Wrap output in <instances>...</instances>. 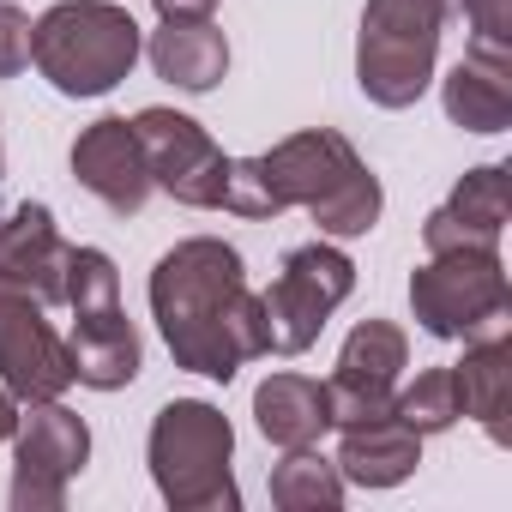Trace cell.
Listing matches in <instances>:
<instances>
[{
    "label": "cell",
    "instance_id": "1",
    "mask_svg": "<svg viewBox=\"0 0 512 512\" xmlns=\"http://www.w3.org/2000/svg\"><path fill=\"white\" fill-rule=\"evenodd\" d=\"M151 320L175 368L199 380H235L266 356V308L247 290V266L223 235H187L151 266Z\"/></svg>",
    "mask_w": 512,
    "mask_h": 512
},
{
    "label": "cell",
    "instance_id": "2",
    "mask_svg": "<svg viewBox=\"0 0 512 512\" xmlns=\"http://www.w3.org/2000/svg\"><path fill=\"white\" fill-rule=\"evenodd\" d=\"M260 181L278 211H308L326 241H356L380 223L386 187L368 169V157L338 133V127H302L278 139L272 151L253 157Z\"/></svg>",
    "mask_w": 512,
    "mask_h": 512
},
{
    "label": "cell",
    "instance_id": "3",
    "mask_svg": "<svg viewBox=\"0 0 512 512\" xmlns=\"http://www.w3.org/2000/svg\"><path fill=\"white\" fill-rule=\"evenodd\" d=\"M145 55V31L115 0H55L31 25V67L73 103L109 97Z\"/></svg>",
    "mask_w": 512,
    "mask_h": 512
},
{
    "label": "cell",
    "instance_id": "4",
    "mask_svg": "<svg viewBox=\"0 0 512 512\" xmlns=\"http://www.w3.org/2000/svg\"><path fill=\"white\" fill-rule=\"evenodd\" d=\"M145 464L169 512H235V428L211 398H169L151 416Z\"/></svg>",
    "mask_w": 512,
    "mask_h": 512
},
{
    "label": "cell",
    "instance_id": "5",
    "mask_svg": "<svg viewBox=\"0 0 512 512\" xmlns=\"http://www.w3.org/2000/svg\"><path fill=\"white\" fill-rule=\"evenodd\" d=\"M446 19L458 0H368L356 31V85L374 109H416L434 85Z\"/></svg>",
    "mask_w": 512,
    "mask_h": 512
},
{
    "label": "cell",
    "instance_id": "6",
    "mask_svg": "<svg viewBox=\"0 0 512 512\" xmlns=\"http://www.w3.org/2000/svg\"><path fill=\"white\" fill-rule=\"evenodd\" d=\"M67 308H73V380L91 392H121L139 380V326L121 308V272L103 247H73L67 266Z\"/></svg>",
    "mask_w": 512,
    "mask_h": 512
},
{
    "label": "cell",
    "instance_id": "7",
    "mask_svg": "<svg viewBox=\"0 0 512 512\" xmlns=\"http://www.w3.org/2000/svg\"><path fill=\"white\" fill-rule=\"evenodd\" d=\"M410 314L428 338L464 344L476 332L506 326L512 314V284L500 247H458V253H428V266L410 272Z\"/></svg>",
    "mask_w": 512,
    "mask_h": 512
},
{
    "label": "cell",
    "instance_id": "8",
    "mask_svg": "<svg viewBox=\"0 0 512 512\" xmlns=\"http://www.w3.org/2000/svg\"><path fill=\"white\" fill-rule=\"evenodd\" d=\"M356 290V260L338 241H302L284 253L272 290L260 296L266 308V356H308L326 332V320L350 302Z\"/></svg>",
    "mask_w": 512,
    "mask_h": 512
},
{
    "label": "cell",
    "instance_id": "9",
    "mask_svg": "<svg viewBox=\"0 0 512 512\" xmlns=\"http://www.w3.org/2000/svg\"><path fill=\"white\" fill-rule=\"evenodd\" d=\"M91 464V428L61 398L19 404L13 428V512H61L67 482Z\"/></svg>",
    "mask_w": 512,
    "mask_h": 512
},
{
    "label": "cell",
    "instance_id": "10",
    "mask_svg": "<svg viewBox=\"0 0 512 512\" xmlns=\"http://www.w3.org/2000/svg\"><path fill=\"white\" fill-rule=\"evenodd\" d=\"M139 151H145V175L157 193H169L175 205L193 211H223V181H229V151L181 109H139L133 115Z\"/></svg>",
    "mask_w": 512,
    "mask_h": 512
},
{
    "label": "cell",
    "instance_id": "11",
    "mask_svg": "<svg viewBox=\"0 0 512 512\" xmlns=\"http://www.w3.org/2000/svg\"><path fill=\"white\" fill-rule=\"evenodd\" d=\"M0 386L19 404L37 398H61L73 380V350L49 320V302H37L31 290L0 284Z\"/></svg>",
    "mask_w": 512,
    "mask_h": 512
},
{
    "label": "cell",
    "instance_id": "12",
    "mask_svg": "<svg viewBox=\"0 0 512 512\" xmlns=\"http://www.w3.org/2000/svg\"><path fill=\"white\" fill-rule=\"evenodd\" d=\"M410 368V332L398 320H362L350 326L344 350H338V368L326 380V398H332V428H350V422H368V416H386L392 410V392Z\"/></svg>",
    "mask_w": 512,
    "mask_h": 512
},
{
    "label": "cell",
    "instance_id": "13",
    "mask_svg": "<svg viewBox=\"0 0 512 512\" xmlns=\"http://www.w3.org/2000/svg\"><path fill=\"white\" fill-rule=\"evenodd\" d=\"M67 163H73V181H79L91 199H103L115 217L145 211L151 175H145V151H139V133H133L127 115H97L91 127H79Z\"/></svg>",
    "mask_w": 512,
    "mask_h": 512
},
{
    "label": "cell",
    "instance_id": "14",
    "mask_svg": "<svg viewBox=\"0 0 512 512\" xmlns=\"http://www.w3.org/2000/svg\"><path fill=\"white\" fill-rule=\"evenodd\" d=\"M67 266L73 241L55 229V211L43 199H25L0 217V284L31 290L37 302H67Z\"/></svg>",
    "mask_w": 512,
    "mask_h": 512
},
{
    "label": "cell",
    "instance_id": "15",
    "mask_svg": "<svg viewBox=\"0 0 512 512\" xmlns=\"http://www.w3.org/2000/svg\"><path fill=\"white\" fill-rule=\"evenodd\" d=\"M506 211H512L506 163H476V169H464V181L452 187V199H446L440 211H428V223H422V247H428V253L500 247V235H506Z\"/></svg>",
    "mask_w": 512,
    "mask_h": 512
},
{
    "label": "cell",
    "instance_id": "16",
    "mask_svg": "<svg viewBox=\"0 0 512 512\" xmlns=\"http://www.w3.org/2000/svg\"><path fill=\"white\" fill-rule=\"evenodd\" d=\"M452 386H458V416H470L494 446H512V332H476L464 338V356L452 362Z\"/></svg>",
    "mask_w": 512,
    "mask_h": 512
},
{
    "label": "cell",
    "instance_id": "17",
    "mask_svg": "<svg viewBox=\"0 0 512 512\" xmlns=\"http://www.w3.org/2000/svg\"><path fill=\"white\" fill-rule=\"evenodd\" d=\"M253 422H260V434H266L278 452L320 446V434L332 428V398H326V380L296 374V368L266 374L260 386H253Z\"/></svg>",
    "mask_w": 512,
    "mask_h": 512
},
{
    "label": "cell",
    "instance_id": "18",
    "mask_svg": "<svg viewBox=\"0 0 512 512\" xmlns=\"http://www.w3.org/2000/svg\"><path fill=\"white\" fill-rule=\"evenodd\" d=\"M416 464H422V434L410 422H398L392 410L368 416V422H350L344 440H338V470L356 488H398V482L416 476Z\"/></svg>",
    "mask_w": 512,
    "mask_h": 512
},
{
    "label": "cell",
    "instance_id": "19",
    "mask_svg": "<svg viewBox=\"0 0 512 512\" xmlns=\"http://www.w3.org/2000/svg\"><path fill=\"white\" fill-rule=\"evenodd\" d=\"M145 55L157 67V79L187 97H205L229 79V37L211 19H169L163 31H151Z\"/></svg>",
    "mask_w": 512,
    "mask_h": 512
},
{
    "label": "cell",
    "instance_id": "20",
    "mask_svg": "<svg viewBox=\"0 0 512 512\" xmlns=\"http://www.w3.org/2000/svg\"><path fill=\"white\" fill-rule=\"evenodd\" d=\"M440 103H446V121L464 127V133H506L512 127V67L506 61H482L464 49V61L440 79Z\"/></svg>",
    "mask_w": 512,
    "mask_h": 512
},
{
    "label": "cell",
    "instance_id": "21",
    "mask_svg": "<svg viewBox=\"0 0 512 512\" xmlns=\"http://www.w3.org/2000/svg\"><path fill=\"white\" fill-rule=\"evenodd\" d=\"M344 470L338 458L314 452V446H296L272 464V506L284 512H338L344 506Z\"/></svg>",
    "mask_w": 512,
    "mask_h": 512
},
{
    "label": "cell",
    "instance_id": "22",
    "mask_svg": "<svg viewBox=\"0 0 512 512\" xmlns=\"http://www.w3.org/2000/svg\"><path fill=\"white\" fill-rule=\"evenodd\" d=\"M392 416L410 422L422 440H428V434H446V428L458 422V386H452V368H422L410 386L398 380V392H392Z\"/></svg>",
    "mask_w": 512,
    "mask_h": 512
},
{
    "label": "cell",
    "instance_id": "23",
    "mask_svg": "<svg viewBox=\"0 0 512 512\" xmlns=\"http://www.w3.org/2000/svg\"><path fill=\"white\" fill-rule=\"evenodd\" d=\"M458 13L470 25V55L512 67V0H458Z\"/></svg>",
    "mask_w": 512,
    "mask_h": 512
},
{
    "label": "cell",
    "instance_id": "24",
    "mask_svg": "<svg viewBox=\"0 0 512 512\" xmlns=\"http://www.w3.org/2000/svg\"><path fill=\"white\" fill-rule=\"evenodd\" d=\"M31 67V13L0 0V79H19Z\"/></svg>",
    "mask_w": 512,
    "mask_h": 512
},
{
    "label": "cell",
    "instance_id": "25",
    "mask_svg": "<svg viewBox=\"0 0 512 512\" xmlns=\"http://www.w3.org/2000/svg\"><path fill=\"white\" fill-rule=\"evenodd\" d=\"M151 7H157V19L169 25V19H211L223 0H151Z\"/></svg>",
    "mask_w": 512,
    "mask_h": 512
},
{
    "label": "cell",
    "instance_id": "26",
    "mask_svg": "<svg viewBox=\"0 0 512 512\" xmlns=\"http://www.w3.org/2000/svg\"><path fill=\"white\" fill-rule=\"evenodd\" d=\"M13 428H19V398H13L7 386H0V446L13 440Z\"/></svg>",
    "mask_w": 512,
    "mask_h": 512
},
{
    "label": "cell",
    "instance_id": "27",
    "mask_svg": "<svg viewBox=\"0 0 512 512\" xmlns=\"http://www.w3.org/2000/svg\"><path fill=\"white\" fill-rule=\"evenodd\" d=\"M0 175H7V145H0Z\"/></svg>",
    "mask_w": 512,
    "mask_h": 512
}]
</instances>
